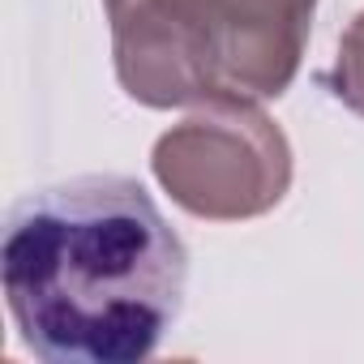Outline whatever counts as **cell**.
<instances>
[{"instance_id": "obj_1", "label": "cell", "mask_w": 364, "mask_h": 364, "mask_svg": "<svg viewBox=\"0 0 364 364\" xmlns=\"http://www.w3.org/2000/svg\"><path fill=\"white\" fill-rule=\"evenodd\" d=\"M0 283L48 364H141L180 317L189 253L146 185L73 176L9 206Z\"/></svg>"}]
</instances>
